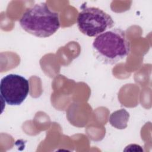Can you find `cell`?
I'll return each mask as SVG.
<instances>
[{
	"label": "cell",
	"mask_w": 152,
	"mask_h": 152,
	"mask_svg": "<svg viewBox=\"0 0 152 152\" xmlns=\"http://www.w3.org/2000/svg\"><path fill=\"white\" fill-rule=\"evenodd\" d=\"M96 58L107 65H115L127 57L131 43L124 30L111 28L96 36L92 44Z\"/></svg>",
	"instance_id": "cell-1"
},
{
	"label": "cell",
	"mask_w": 152,
	"mask_h": 152,
	"mask_svg": "<svg viewBox=\"0 0 152 152\" xmlns=\"http://www.w3.org/2000/svg\"><path fill=\"white\" fill-rule=\"evenodd\" d=\"M21 28L38 37H48L60 27L59 14L52 11L45 2L37 3L27 8L20 19Z\"/></svg>",
	"instance_id": "cell-2"
},
{
	"label": "cell",
	"mask_w": 152,
	"mask_h": 152,
	"mask_svg": "<svg viewBox=\"0 0 152 152\" xmlns=\"http://www.w3.org/2000/svg\"><path fill=\"white\" fill-rule=\"evenodd\" d=\"M77 27L84 34L96 37L111 29L115 25L112 17L97 7H85L79 12Z\"/></svg>",
	"instance_id": "cell-3"
},
{
	"label": "cell",
	"mask_w": 152,
	"mask_h": 152,
	"mask_svg": "<svg viewBox=\"0 0 152 152\" xmlns=\"http://www.w3.org/2000/svg\"><path fill=\"white\" fill-rule=\"evenodd\" d=\"M29 90L28 81L20 75L10 74L0 81L1 99L11 106L21 104L28 96Z\"/></svg>",
	"instance_id": "cell-4"
},
{
	"label": "cell",
	"mask_w": 152,
	"mask_h": 152,
	"mask_svg": "<svg viewBox=\"0 0 152 152\" xmlns=\"http://www.w3.org/2000/svg\"><path fill=\"white\" fill-rule=\"evenodd\" d=\"M129 118V113L125 109H121L112 113L109 116V121L114 128L123 129L127 127Z\"/></svg>",
	"instance_id": "cell-5"
}]
</instances>
